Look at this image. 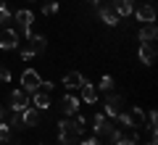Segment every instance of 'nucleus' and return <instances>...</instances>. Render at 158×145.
<instances>
[{"label":"nucleus","mask_w":158,"mask_h":145,"mask_svg":"<svg viewBox=\"0 0 158 145\" xmlns=\"http://www.w3.org/2000/svg\"><path fill=\"white\" fill-rule=\"evenodd\" d=\"M92 124H95V127H92V129H95V132L98 134H106V137H108V134H111V122H108V116H106V113H95V116H92Z\"/></svg>","instance_id":"obj_13"},{"label":"nucleus","mask_w":158,"mask_h":145,"mask_svg":"<svg viewBox=\"0 0 158 145\" xmlns=\"http://www.w3.org/2000/svg\"><path fill=\"white\" fill-rule=\"evenodd\" d=\"M148 145H156V140H153V137H150V143H148Z\"/></svg>","instance_id":"obj_31"},{"label":"nucleus","mask_w":158,"mask_h":145,"mask_svg":"<svg viewBox=\"0 0 158 145\" xmlns=\"http://www.w3.org/2000/svg\"><path fill=\"white\" fill-rule=\"evenodd\" d=\"M137 58H140L142 66H153L158 58V50L153 42H140V48H137Z\"/></svg>","instance_id":"obj_6"},{"label":"nucleus","mask_w":158,"mask_h":145,"mask_svg":"<svg viewBox=\"0 0 158 145\" xmlns=\"http://www.w3.org/2000/svg\"><path fill=\"white\" fill-rule=\"evenodd\" d=\"M61 145H74V143H61Z\"/></svg>","instance_id":"obj_33"},{"label":"nucleus","mask_w":158,"mask_h":145,"mask_svg":"<svg viewBox=\"0 0 158 145\" xmlns=\"http://www.w3.org/2000/svg\"><path fill=\"white\" fill-rule=\"evenodd\" d=\"M116 119H118V124H124V127H129V129H140V127H145V111H142L140 106L129 108V111H121Z\"/></svg>","instance_id":"obj_2"},{"label":"nucleus","mask_w":158,"mask_h":145,"mask_svg":"<svg viewBox=\"0 0 158 145\" xmlns=\"http://www.w3.org/2000/svg\"><path fill=\"white\" fill-rule=\"evenodd\" d=\"M27 106H29V92H24V90H13V92H11V108L16 113H21Z\"/></svg>","instance_id":"obj_10"},{"label":"nucleus","mask_w":158,"mask_h":145,"mask_svg":"<svg viewBox=\"0 0 158 145\" xmlns=\"http://www.w3.org/2000/svg\"><path fill=\"white\" fill-rule=\"evenodd\" d=\"M103 106H106V116H111V119H116L118 113H121V106H124V98H121V95H106V103H103Z\"/></svg>","instance_id":"obj_7"},{"label":"nucleus","mask_w":158,"mask_h":145,"mask_svg":"<svg viewBox=\"0 0 158 145\" xmlns=\"http://www.w3.org/2000/svg\"><path fill=\"white\" fill-rule=\"evenodd\" d=\"M108 140H111L113 145H137V129H129V127H121V129H111V134H108Z\"/></svg>","instance_id":"obj_3"},{"label":"nucleus","mask_w":158,"mask_h":145,"mask_svg":"<svg viewBox=\"0 0 158 145\" xmlns=\"http://www.w3.org/2000/svg\"><path fill=\"white\" fill-rule=\"evenodd\" d=\"M21 122H24V127H37V122H40V111L34 106H27L21 111Z\"/></svg>","instance_id":"obj_16"},{"label":"nucleus","mask_w":158,"mask_h":145,"mask_svg":"<svg viewBox=\"0 0 158 145\" xmlns=\"http://www.w3.org/2000/svg\"><path fill=\"white\" fill-rule=\"evenodd\" d=\"M82 82H85V77H82L79 71H69L66 77H63L61 84H63L66 90H79V87H82Z\"/></svg>","instance_id":"obj_15"},{"label":"nucleus","mask_w":158,"mask_h":145,"mask_svg":"<svg viewBox=\"0 0 158 145\" xmlns=\"http://www.w3.org/2000/svg\"><path fill=\"white\" fill-rule=\"evenodd\" d=\"M27 3H37V0H27Z\"/></svg>","instance_id":"obj_35"},{"label":"nucleus","mask_w":158,"mask_h":145,"mask_svg":"<svg viewBox=\"0 0 158 145\" xmlns=\"http://www.w3.org/2000/svg\"><path fill=\"white\" fill-rule=\"evenodd\" d=\"M79 90H82V100H85V103H95L98 100V87L92 82H87V79H85Z\"/></svg>","instance_id":"obj_18"},{"label":"nucleus","mask_w":158,"mask_h":145,"mask_svg":"<svg viewBox=\"0 0 158 145\" xmlns=\"http://www.w3.org/2000/svg\"><path fill=\"white\" fill-rule=\"evenodd\" d=\"M98 19H100L103 24H108V27H116V24L121 21V19L116 16V11H113L111 6H100V8H98Z\"/></svg>","instance_id":"obj_12"},{"label":"nucleus","mask_w":158,"mask_h":145,"mask_svg":"<svg viewBox=\"0 0 158 145\" xmlns=\"http://www.w3.org/2000/svg\"><path fill=\"white\" fill-rule=\"evenodd\" d=\"M19 45H21V37L16 29H0V50H16Z\"/></svg>","instance_id":"obj_5"},{"label":"nucleus","mask_w":158,"mask_h":145,"mask_svg":"<svg viewBox=\"0 0 158 145\" xmlns=\"http://www.w3.org/2000/svg\"><path fill=\"white\" fill-rule=\"evenodd\" d=\"M29 48L34 50V56H37V53H45L48 37H45V34H32V37H29Z\"/></svg>","instance_id":"obj_19"},{"label":"nucleus","mask_w":158,"mask_h":145,"mask_svg":"<svg viewBox=\"0 0 158 145\" xmlns=\"http://www.w3.org/2000/svg\"><path fill=\"white\" fill-rule=\"evenodd\" d=\"M132 13H135V19H137V21H142V24H153V21H156V6H153V3L137 6Z\"/></svg>","instance_id":"obj_8"},{"label":"nucleus","mask_w":158,"mask_h":145,"mask_svg":"<svg viewBox=\"0 0 158 145\" xmlns=\"http://www.w3.org/2000/svg\"><path fill=\"white\" fill-rule=\"evenodd\" d=\"M85 116L82 113H74V119L69 122H58V143H74L77 137L85 134Z\"/></svg>","instance_id":"obj_1"},{"label":"nucleus","mask_w":158,"mask_h":145,"mask_svg":"<svg viewBox=\"0 0 158 145\" xmlns=\"http://www.w3.org/2000/svg\"><path fill=\"white\" fill-rule=\"evenodd\" d=\"M61 111L66 113V116L79 113V100L74 98V95H63V98H61Z\"/></svg>","instance_id":"obj_14"},{"label":"nucleus","mask_w":158,"mask_h":145,"mask_svg":"<svg viewBox=\"0 0 158 145\" xmlns=\"http://www.w3.org/2000/svg\"><path fill=\"white\" fill-rule=\"evenodd\" d=\"M13 19H16L19 29H24V27H32V21H34V13L24 8V11H16V13H13Z\"/></svg>","instance_id":"obj_20"},{"label":"nucleus","mask_w":158,"mask_h":145,"mask_svg":"<svg viewBox=\"0 0 158 145\" xmlns=\"http://www.w3.org/2000/svg\"><path fill=\"white\" fill-rule=\"evenodd\" d=\"M3 113H6V108H3V103H0V119H3Z\"/></svg>","instance_id":"obj_30"},{"label":"nucleus","mask_w":158,"mask_h":145,"mask_svg":"<svg viewBox=\"0 0 158 145\" xmlns=\"http://www.w3.org/2000/svg\"><path fill=\"white\" fill-rule=\"evenodd\" d=\"M56 11H58V0H45V3H42V13H45V16H53Z\"/></svg>","instance_id":"obj_21"},{"label":"nucleus","mask_w":158,"mask_h":145,"mask_svg":"<svg viewBox=\"0 0 158 145\" xmlns=\"http://www.w3.org/2000/svg\"><path fill=\"white\" fill-rule=\"evenodd\" d=\"M11 127H8L6 122H0V143H8V140H11Z\"/></svg>","instance_id":"obj_24"},{"label":"nucleus","mask_w":158,"mask_h":145,"mask_svg":"<svg viewBox=\"0 0 158 145\" xmlns=\"http://www.w3.org/2000/svg\"><path fill=\"white\" fill-rule=\"evenodd\" d=\"M11 19H13V11H11L8 6H3V8H0V27H6Z\"/></svg>","instance_id":"obj_22"},{"label":"nucleus","mask_w":158,"mask_h":145,"mask_svg":"<svg viewBox=\"0 0 158 145\" xmlns=\"http://www.w3.org/2000/svg\"><path fill=\"white\" fill-rule=\"evenodd\" d=\"M42 145H48V143H42Z\"/></svg>","instance_id":"obj_36"},{"label":"nucleus","mask_w":158,"mask_h":145,"mask_svg":"<svg viewBox=\"0 0 158 145\" xmlns=\"http://www.w3.org/2000/svg\"><path fill=\"white\" fill-rule=\"evenodd\" d=\"M11 77H13L11 69H8L6 63H0V82H11Z\"/></svg>","instance_id":"obj_26"},{"label":"nucleus","mask_w":158,"mask_h":145,"mask_svg":"<svg viewBox=\"0 0 158 145\" xmlns=\"http://www.w3.org/2000/svg\"><path fill=\"white\" fill-rule=\"evenodd\" d=\"M108 6L116 11L118 19H124V16H129L135 11V0H108Z\"/></svg>","instance_id":"obj_9"},{"label":"nucleus","mask_w":158,"mask_h":145,"mask_svg":"<svg viewBox=\"0 0 158 145\" xmlns=\"http://www.w3.org/2000/svg\"><path fill=\"white\" fill-rule=\"evenodd\" d=\"M21 58H24V61H29V58H34V50L29 48V45H27V48H21Z\"/></svg>","instance_id":"obj_28"},{"label":"nucleus","mask_w":158,"mask_h":145,"mask_svg":"<svg viewBox=\"0 0 158 145\" xmlns=\"http://www.w3.org/2000/svg\"><path fill=\"white\" fill-rule=\"evenodd\" d=\"M40 82H42V77H40L34 69H24V71H21V90H24V92H29V95L37 92Z\"/></svg>","instance_id":"obj_4"},{"label":"nucleus","mask_w":158,"mask_h":145,"mask_svg":"<svg viewBox=\"0 0 158 145\" xmlns=\"http://www.w3.org/2000/svg\"><path fill=\"white\" fill-rule=\"evenodd\" d=\"M98 87H100L103 92H111V90H113V77H103V79H100V84H98Z\"/></svg>","instance_id":"obj_25"},{"label":"nucleus","mask_w":158,"mask_h":145,"mask_svg":"<svg viewBox=\"0 0 158 145\" xmlns=\"http://www.w3.org/2000/svg\"><path fill=\"white\" fill-rule=\"evenodd\" d=\"M82 145H100V140L98 137H87V140H82Z\"/></svg>","instance_id":"obj_29"},{"label":"nucleus","mask_w":158,"mask_h":145,"mask_svg":"<svg viewBox=\"0 0 158 145\" xmlns=\"http://www.w3.org/2000/svg\"><path fill=\"white\" fill-rule=\"evenodd\" d=\"M87 3H100V0H87Z\"/></svg>","instance_id":"obj_32"},{"label":"nucleus","mask_w":158,"mask_h":145,"mask_svg":"<svg viewBox=\"0 0 158 145\" xmlns=\"http://www.w3.org/2000/svg\"><path fill=\"white\" fill-rule=\"evenodd\" d=\"M29 106H34L37 111H48V108H50V95L42 92V90H37V92H32V98H29Z\"/></svg>","instance_id":"obj_11"},{"label":"nucleus","mask_w":158,"mask_h":145,"mask_svg":"<svg viewBox=\"0 0 158 145\" xmlns=\"http://www.w3.org/2000/svg\"><path fill=\"white\" fill-rule=\"evenodd\" d=\"M3 6H6V3H3V0H0V8H3Z\"/></svg>","instance_id":"obj_34"},{"label":"nucleus","mask_w":158,"mask_h":145,"mask_svg":"<svg viewBox=\"0 0 158 145\" xmlns=\"http://www.w3.org/2000/svg\"><path fill=\"white\" fill-rule=\"evenodd\" d=\"M40 90H42V92H50V90H56V82H50V79H42V82H40Z\"/></svg>","instance_id":"obj_27"},{"label":"nucleus","mask_w":158,"mask_h":145,"mask_svg":"<svg viewBox=\"0 0 158 145\" xmlns=\"http://www.w3.org/2000/svg\"><path fill=\"white\" fill-rule=\"evenodd\" d=\"M8 127H11V132H13V129H24L21 113H16V111H13V116H11V122H8Z\"/></svg>","instance_id":"obj_23"},{"label":"nucleus","mask_w":158,"mask_h":145,"mask_svg":"<svg viewBox=\"0 0 158 145\" xmlns=\"http://www.w3.org/2000/svg\"><path fill=\"white\" fill-rule=\"evenodd\" d=\"M156 37H158L156 21H153V24H142V27H140V42H156Z\"/></svg>","instance_id":"obj_17"}]
</instances>
